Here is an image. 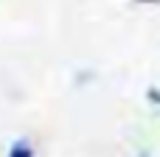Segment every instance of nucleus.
Segmentation results:
<instances>
[{
  "label": "nucleus",
  "mask_w": 160,
  "mask_h": 157,
  "mask_svg": "<svg viewBox=\"0 0 160 157\" xmlns=\"http://www.w3.org/2000/svg\"><path fill=\"white\" fill-rule=\"evenodd\" d=\"M8 157H34V146L28 140H14L8 149Z\"/></svg>",
  "instance_id": "nucleus-1"
},
{
  "label": "nucleus",
  "mask_w": 160,
  "mask_h": 157,
  "mask_svg": "<svg viewBox=\"0 0 160 157\" xmlns=\"http://www.w3.org/2000/svg\"><path fill=\"white\" fill-rule=\"evenodd\" d=\"M146 98H149L152 104H160V90H155V87H152V90L146 93Z\"/></svg>",
  "instance_id": "nucleus-2"
},
{
  "label": "nucleus",
  "mask_w": 160,
  "mask_h": 157,
  "mask_svg": "<svg viewBox=\"0 0 160 157\" xmlns=\"http://www.w3.org/2000/svg\"><path fill=\"white\" fill-rule=\"evenodd\" d=\"M138 3H152V0H138ZM158 3H160V0H158Z\"/></svg>",
  "instance_id": "nucleus-3"
},
{
  "label": "nucleus",
  "mask_w": 160,
  "mask_h": 157,
  "mask_svg": "<svg viewBox=\"0 0 160 157\" xmlns=\"http://www.w3.org/2000/svg\"><path fill=\"white\" fill-rule=\"evenodd\" d=\"M138 157H149V155H146V152H141V155H138Z\"/></svg>",
  "instance_id": "nucleus-4"
}]
</instances>
